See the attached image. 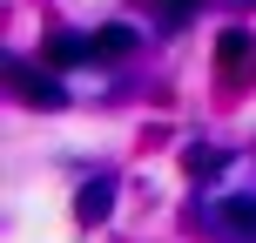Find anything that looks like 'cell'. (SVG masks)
Returning a JSON list of instances; mask_svg holds the SVG:
<instances>
[{
    "label": "cell",
    "mask_w": 256,
    "mask_h": 243,
    "mask_svg": "<svg viewBox=\"0 0 256 243\" xmlns=\"http://www.w3.org/2000/svg\"><path fill=\"white\" fill-rule=\"evenodd\" d=\"M209 230L230 243H256V196H222L209 203Z\"/></svg>",
    "instance_id": "6da1fadb"
},
{
    "label": "cell",
    "mask_w": 256,
    "mask_h": 243,
    "mask_svg": "<svg viewBox=\"0 0 256 243\" xmlns=\"http://www.w3.org/2000/svg\"><path fill=\"white\" fill-rule=\"evenodd\" d=\"M7 75H14V88H20L27 102H40V108H61V102H68L61 81H54V75H34L27 61H7Z\"/></svg>",
    "instance_id": "7a4b0ae2"
},
{
    "label": "cell",
    "mask_w": 256,
    "mask_h": 243,
    "mask_svg": "<svg viewBox=\"0 0 256 243\" xmlns=\"http://www.w3.org/2000/svg\"><path fill=\"white\" fill-rule=\"evenodd\" d=\"M108 203H115V176H94L88 189H81V203H74V209H81V223H102V216H108Z\"/></svg>",
    "instance_id": "3957f363"
},
{
    "label": "cell",
    "mask_w": 256,
    "mask_h": 243,
    "mask_svg": "<svg viewBox=\"0 0 256 243\" xmlns=\"http://www.w3.org/2000/svg\"><path fill=\"white\" fill-rule=\"evenodd\" d=\"M48 61H54V68H68V61H94V34H61V41H48Z\"/></svg>",
    "instance_id": "277c9868"
},
{
    "label": "cell",
    "mask_w": 256,
    "mask_h": 243,
    "mask_svg": "<svg viewBox=\"0 0 256 243\" xmlns=\"http://www.w3.org/2000/svg\"><path fill=\"white\" fill-rule=\"evenodd\" d=\"M128 48H135V27H102L94 34V61H122Z\"/></svg>",
    "instance_id": "5b68a950"
},
{
    "label": "cell",
    "mask_w": 256,
    "mask_h": 243,
    "mask_svg": "<svg viewBox=\"0 0 256 243\" xmlns=\"http://www.w3.org/2000/svg\"><path fill=\"white\" fill-rule=\"evenodd\" d=\"M142 7H148V14H155L162 27H182V21H189L196 7H202V0H142Z\"/></svg>",
    "instance_id": "8992f818"
},
{
    "label": "cell",
    "mask_w": 256,
    "mask_h": 243,
    "mask_svg": "<svg viewBox=\"0 0 256 243\" xmlns=\"http://www.w3.org/2000/svg\"><path fill=\"white\" fill-rule=\"evenodd\" d=\"M243 54H250V34H243V27H236V34H222V68H236Z\"/></svg>",
    "instance_id": "52a82bcc"
},
{
    "label": "cell",
    "mask_w": 256,
    "mask_h": 243,
    "mask_svg": "<svg viewBox=\"0 0 256 243\" xmlns=\"http://www.w3.org/2000/svg\"><path fill=\"white\" fill-rule=\"evenodd\" d=\"M182 162H189L196 176H216V169H222V155H216V149H189V155H182Z\"/></svg>",
    "instance_id": "ba28073f"
}]
</instances>
